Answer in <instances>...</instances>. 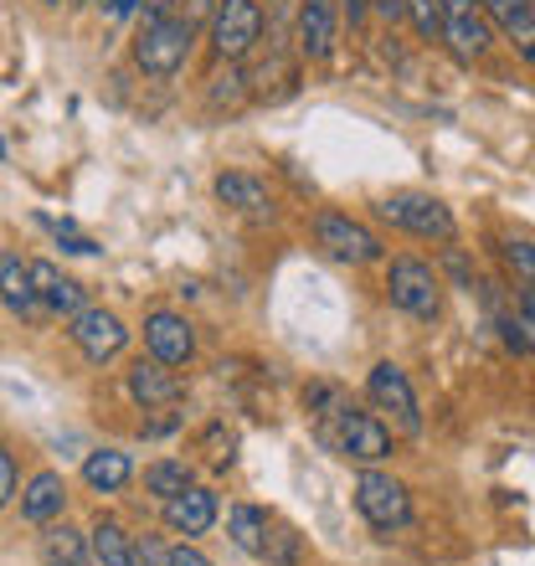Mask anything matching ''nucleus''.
I'll return each mask as SVG.
<instances>
[{"instance_id":"nucleus-1","label":"nucleus","mask_w":535,"mask_h":566,"mask_svg":"<svg viewBox=\"0 0 535 566\" xmlns=\"http://www.w3.org/2000/svg\"><path fill=\"white\" fill-rule=\"evenodd\" d=\"M376 217L391 222V227H401V232H412V238H428V242H453L459 238V222H453L448 201H438V196H428V191H391V196H381Z\"/></svg>"},{"instance_id":"nucleus-2","label":"nucleus","mask_w":535,"mask_h":566,"mask_svg":"<svg viewBox=\"0 0 535 566\" xmlns=\"http://www.w3.org/2000/svg\"><path fill=\"white\" fill-rule=\"evenodd\" d=\"M319 438H325L335 453H345V459H356V463L391 459V428L376 418V412H360V407H350V402L340 407V418L319 428Z\"/></svg>"},{"instance_id":"nucleus-3","label":"nucleus","mask_w":535,"mask_h":566,"mask_svg":"<svg viewBox=\"0 0 535 566\" xmlns=\"http://www.w3.org/2000/svg\"><path fill=\"white\" fill-rule=\"evenodd\" d=\"M356 510L366 515V525L371 531H381V536H391V531H407L412 525V500H407V484L391 474H381V469H366V474L356 479Z\"/></svg>"},{"instance_id":"nucleus-4","label":"nucleus","mask_w":535,"mask_h":566,"mask_svg":"<svg viewBox=\"0 0 535 566\" xmlns=\"http://www.w3.org/2000/svg\"><path fill=\"white\" fill-rule=\"evenodd\" d=\"M191 42H196V27L191 21H160V27H145L139 31V42H134V62H139V73L145 77H176L191 57Z\"/></svg>"},{"instance_id":"nucleus-5","label":"nucleus","mask_w":535,"mask_h":566,"mask_svg":"<svg viewBox=\"0 0 535 566\" xmlns=\"http://www.w3.org/2000/svg\"><path fill=\"white\" fill-rule=\"evenodd\" d=\"M387 294L401 314L412 319H438L443 314V279L432 273V263L422 258H397L387 273Z\"/></svg>"},{"instance_id":"nucleus-6","label":"nucleus","mask_w":535,"mask_h":566,"mask_svg":"<svg viewBox=\"0 0 535 566\" xmlns=\"http://www.w3.org/2000/svg\"><path fill=\"white\" fill-rule=\"evenodd\" d=\"M314 242H319L335 263H350V269H371V263L387 258V248H381V238H376L371 227L350 222L340 211H319V217H314Z\"/></svg>"},{"instance_id":"nucleus-7","label":"nucleus","mask_w":535,"mask_h":566,"mask_svg":"<svg viewBox=\"0 0 535 566\" xmlns=\"http://www.w3.org/2000/svg\"><path fill=\"white\" fill-rule=\"evenodd\" d=\"M263 36V6L258 0H217L211 15V46L222 62H242Z\"/></svg>"},{"instance_id":"nucleus-8","label":"nucleus","mask_w":535,"mask_h":566,"mask_svg":"<svg viewBox=\"0 0 535 566\" xmlns=\"http://www.w3.org/2000/svg\"><path fill=\"white\" fill-rule=\"evenodd\" d=\"M366 397L376 402V412H391L401 432H422V412H417V391L407 381L397 360H376L366 376Z\"/></svg>"},{"instance_id":"nucleus-9","label":"nucleus","mask_w":535,"mask_h":566,"mask_svg":"<svg viewBox=\"0 0 535 566\" xmlns=\"http://www.w3.org/2000/svg\"><path fill=\"white\" fill-rule=\"evenodd\" d=\"M67 335H73V345L93 360V366H108V360H114L124 345H129V329H124V319L114 310H98V304H88L83 314H73V329H67Z\"/></svg>"},{"instance_id":"nucleus-10","label":"nucleus","mask_w":535,"mask_h":566,"mask_svg":"<svg viewBox=\"0 0 535 566\" xmlns=\"http://www.w3.org/2000/svg\"><path fill=\"white\" fill-rule=\"evenodd\" d=\"M443 42L459 62H474L490 52V15L484 0H443Z\"/></svg>"},{"instance_id":"nucleus-11","label":"nucleus","mask_w":535,"mask_h":566,"mask_svg":"<svg viewBox=\"0 0 535 566\" xmlns=\"http://www.w3.org/2000/svg\"><path fill=\"white\" fill-rule=\"evenodd\" d=\"M124 391H129L134 407H145V412H155V407H176L180 397H186V381H180L165 360H134L129 376H124Z\"/></svg>"},{"instance_id":"nucleus-12","label":"nucleus","mask_w":535,"mask_h":566,"mask_svg":"<svg viewBox=\"0 0 535 566\" xmlns=\"http://www.w3.org/2000/svg\"><path fill=\"white\" fill-rule=\"evenodd\" d=\"M145 350L155 360H165V366H186V360L196 356V329L186 314L176 310H155L145 319Z\"/></svg>"},{"instance_id":"nucleus-13","label":"nucleus","mask_w":535,"mask_h":566,"mask_svg":"<svg viewBox=\"0 0 535 566\" xmlns=\"http://www.w3.org/2000/svg\"><path fill=\"white\" fill-rule=\"evenodd\" d=\"M335 31H340L335 0H298L294 6V36H298V52L310 62H325L335 52Z\"/></svg>"},{"instance_id":"nucleus-14","label":"nucleus","mask_w":535,"mask_h":566,"mask_svg":"<svg viewBox=\"0 0 535 566\" xmlns=\"http://www.w3.org/2000/svg\"><path fill=\"white\" fill-rule=\"evenodd\" d=\"M160 515L176 536H207L211 525H217V494L207 484H191V490L160 500Z\"/></svg>"},{"instance_id":"nucleus-15","label":"nucleus","mask_w":535,"mask_h":566,"mask_svg":"<svg viewBox=\"0 0 535 566\" xmlns=\"http://www.w3.org/2000/svg\"><path fill=\"white\" fill-rule=\"evenodd\" d=\"M36 556H42V566H93L98 562V556H93V536H83V531L67 521L42 525Z\"/></svg>"},{"instance_id":"nucleus-16","label":"nucleus","mask_w":535,"mask_h":566,"mask_svg":"<svg viewBox=\"0 0 535 566\" xmlns=\"http://www.w3.org/2000/svg\"><path fill=\"white\" fill-rule=\"evenodd\" d=\"M31 283H36V294H42V304L52 314H67V319H73V314L88 310V289L77 279H67V273H62L57 263H46V258L31 263Z\"/></svg>"},{"instance_id":"nucleus-17","label":"nucleus","mask_w":535,"mask_h":566,"mask_svg":"<svg viewBox=\"0 0 535 566\" xmlns=\"http://www.w3.org/2000/svg\"><path fill=\"white\" fill-rule=\"evenodd\" d=\"M62 505H67V484H62V474H52V469L31 474V484L21 490V521L52 525V521H62Z\"/></svg>"},{"instance_id":"nucleus-18","label":"nucleus","mask_w":535,"mask_h":566,"mask_svg":"<svg viewBox=\"0 0 535 566\" xmlns=\"http://www.w3.org/2000/svg\"><path fill=\"white\" fill-rule=\"evenodd\" d=\"M0 304L21 319H36L46 310L42 294H36V283H31V263L21 258H0Z\"/></svg>"},{"instance_id":"nucleus-19","label":"nucleus","mask_w":535,"mask_h":566,"mask_svg":"<svg viewBox=\"0 0 535 566\" xmlns=\"http://www.w3.org/2000/svg\"><path fill=\"white\" fill-rule=\"evenodd\" d=\"M217 201L242 211V217H268V211H273L268 186L258 176H248V170H222V176H217Z\"/></svg>"},{"instance_id":"nucleus-20","label":"nucleus","mask_w":535,"mask_h":566,"mask_svg":"<svg viewBox=\"0 0 535 566\" xmlns=\"http://www.w3.org/2000/svg\"><path fill=\"white\" fill-rule=\"evenodd\" d=\"M129 479H134V459L124 448H93L88 459H83V484L93 494H119Z\"/></svg>"},{"instance_id":"nucleus-21","label":"nucleus","mask_w":535,"mask_h":566,"mask_svg":"<svg viewBox=\"0 0 535 566\" xmlns=\"http://www.w3.org/2000/svg\"><path fill=\"white\" fill-rule=\"evenodd\" d=\"M268 531H273V515L258 505H232V515H227V536H232V546L248 556H258L263 562L268 552Z\"/></svg>"},{"instance_id":"nucleus-22","label":"nucleus","mask_w":535,"mask_h":566,"mask_svg":"<svg viewBox=\"0 0 535 566\" xmlns=\"http://www.w3.org/2000/svg\"><path fill=\"white\" fill-rule=\"evenodd\" d=\"M88 536H93V556H98V566H145L139 552H134V541L124 536L114 521H98Z\"/></svg>"},{"instance_id":"nucleus-23","label":"nucleus","mask_w":535,"mask_h":566,"mask_svg":"<svg viewBox=\"0 0 535 566\" xmlns=\"http://www.w3.org/2000/svg\"><path fill=\"white\" fill-rule=\"evenodd\" d=\"M196 479H191V463L186 459H160V463H149L145 469V490L149 494H160V500H170V494L180 490H191Z\"/></svg>"},{"instance_id":"nucleus-24","label":"nucleus","mask_w":535,"mask_h":566,"mask_svg":"<svg viewBox=\"0 0 535 566\" xmlns=\"http://www.w3.org/2000/svg\"><path fill=\"white\" fill-rule=\"evenodd\" d=\"M36 222H42L46 232L57 238L62 253H73V258H93V253H98V242L83 238V232H73V222H67V217H62V222H57V217H36Z\"/></svg>"},{"instance_id":"nucleus-25","label":"nucleus","mask_w":535,"mask_h":566,"mask_svg":"<svg viewBox=\"0 0 535 566\" xmlns=\"http://www.w3.org/2000/svg\"><path fill=\"white\" fill-rule=\"evenodd\" d=\"M407 21L417 27V36H443V0H407Z\"/></svg>"},{"instance_id":"nucleus-26","label":"nucleus","mask_w":535,"mask_h":566,"mask_svg":"<svg viewBox=\"0 0 535 566\" xmlns=\"http://www.w3.org/2000/svg\"><path fill=\"white\" fill-rule=\"evenodd\" d=\"M263 562H273V566H298V536L289 531V525L273 521V531H268V552H263Z\"/></svg>"},{"instance_id":"nucleus-27","label":"nucleus","mask_w":535,"mask_h":566,"mask_svg":"<svg viewBox=\"0 0 535 566\" xmlns=\"http://www.w3.org/2000/svg\"><path fill=\"white\" fill-rule=\"evenodd\" d=\"M500 253H505L510 273L521 279V289H535V248H531V242H515V238H510Z\"/></svg>"},{"instance_id":"nucleus-28","label":"nucleus","mask_w":535,"mask_h":566,"mask_svg":"<svg viewBox=\"0 0 535 566\" xmlns=\"http://www.w3.org/2000/svg\"><path fill=\"white\" fill-rule=\"evenodd\" d=\"M484 15H490L500 31H510L515 21H525V15H535L531 0H484Z\"/></svg>"},{"instance_id":"nucleus-29","label":"nucleus","mask_w":535,"mask_h":566,"mask_svg":"<svg viewBox=\"0 0 535 566\" xmlns=\"http://www.w3.org/2000/svg\"><path fill=\"white\" fill-rule=\"evenodd\" d=\"M176 15L180 21H191V27H201V21L217 15V0H176Z\"/></svg>"},{"instance_id":"nucleus-30","label":"nucleus","mask_w":535,"mask_h":566,"mask_svg":"<svg viewBox=\"0 0 535 566\" xmlns=\"http://www.w3.org/2000/svg\"><path fill=\"white\" fill-rule=\"evenodd\" d=\"M11 494H15V459L0 448V510L11 505Z\"/></svg>"},{"instance_id":"nucleus-31","label":"nucleus","mask_w":535,"mask_h":566,"mask_svg":"<svg viewBox=\"0 0 535 566\" xmlns=\"http://www.w3.org/2000/svg\"><path fill=\"white\" fill-rule=\"evenodd\" d=\"M134 552H139V562H145V566H165V556H170V552L160 546V541H149V536L134 541Z\"/></svg>"},{"instance_id":"nucleus-32","label":"nucleus","mask_w":535,"mask_h":566,"mask_svg":"<svg viewBox=\"0 0 535 566\" xmlns=\"http://www.w3.org/2000/svg\"><path fill=\"white\" fill-rule=\"evenodd\" d=\"M165 566H211L207 556L196 552V546H170V556H165Z\"/></svg>"},{"instance_id":"nucleus-33","label":"nucleus","mask_w":535,"mask_h":566,"mask_svg":"<svg viewBox=\"0 0 535 566\" xmlns=\"http://www.w3.org/2000/svg\"><path fill=\"white\" fill-rule=\"evenodd\" d=\"M371 11L387 15V21H401V15H407V0H371Z\"/></svg>"},{"instance_id":"nucleus-34","label":"nucleus","mask_w":535,"mask_h":566,"mask_svg":"<svg viewBox=\"0 0 535 566\" xmlns=\"http://www.w3.org/2000/svg\"><path fill=\"white\" fill-rule=\"evenodd\" d=\"M340 11L350 15V27H360V21L371 15V0H340Z\"/></svg>"},{"instance_id":"nucleus-35","label":"nucleus","mask_w":535,"mask_h":566,"mask_svg":"<svg viewBox=\"0 0 535 566\" xmlns=\"http://www.w3.org/2000/svg\"><path fill=\"white\" fill-rule=\"evenodd\" d=\"M448 269H453V279H459V289H474V279H469V263H463L459 253H448Z\"/></svg>"},{"instance_id":"nucleus-36","label":"nucleus","mask_w":535,"mask_h":566,"mask_svg":"<svg viewBox=\"0 0 535 566\" xmlns=\"http://www.w3.org/2000/svg\"><path fill=\"white\" fill-rule=\"evenodd\" d=\"M134 11H139V0H108V15H114V21H129Z\"/></svg>"},{"instance_id":"nucleus-37","label":"nucleus","mask_w":535,"mask_h":566,"mask_svg":"<svg viewBox=\"0 0 535 566\" xmlns=\"http://www.w3.org/2000/svg\"><path fill=\"white\" fill-rule=\"evenodd\" d=\"M67 6H93V0H67Z\"/></svg>"},{"instance_id":"nucleus-38","label":"nucleus","mask_w":535,"mask_h":566,"mask_svg":"<svg viewBox=\"0 0 535 566\" xmlns=\"http://www.w3.org/2000/svg\"><path fill=\"white\" fill-rule=\"evenodd\" d=\"M42 6H62V0H42Z\"/></svg>"},{"instance_id":"nucleus-39","label":"nucleus","mask_w":535,"mask_h":566,"mask_svg":"<svg viewBox=\"0 0 535 566\" xmlns=\"http://www.w3.org/2000/svg\"><path fill=\"white\" fill-rule=\"evenodd\" d=\"M531 6H535V0H531Z\"/></svg>"}]
</instances>
